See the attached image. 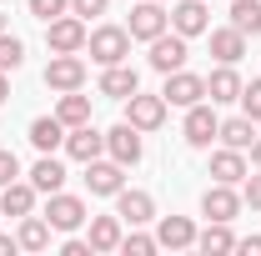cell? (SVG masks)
Wrapping results in <instances>:
<instances>
[{"mask_svg":"<svg viewBox=\"0 0 261 256\" xmlns=\"http://www.w3.org/2000/svg\"><path fill=\"white\" fill-rule=\"evenodd\" d=\"M86 45H91V61L96 65H121L130 56V31L126 25H96L86 35Z\"/></svg>","mask_w":261,"mask_h":256,"instance_id":"1","label":"cell"},{"mask_svg":"<svg viewBox=\"0 0 261 256\" xmlns=\"http://www.w3.org/2000/svg\"><path fill=\"white\" fill-rule=\"evenodd\" d=\"M45 45H50V56H75V50L86 45V20H81V15H56V20H45Z\"/></svg>","mask_w":261,"mask_h":256,"instance_id":"2","label":"cell"},{"mask_svg":"<svg viewBox=\"0 0 261 256\" xmlns=\"http://www.w3.org/2000/svg\"><path fill=\"white\" fill-rule=\"evenodd\" d=\"M130 40H156L161 31H171V10H161V0H141L130 10Z\"/></svg>","mask_w":261,"mask_h":256,"instance_id":"3","label":"cell"},{"mask_svg":"<svg viewBox=\"0 0 261 256\" xmlns=\"http://www.w3.org/2000/svg\"><path fill=\"white\" fill-rule=\"evenodd\" d=\"M161 96H166V106H181V111H186V106H196V100H206V75H191V70L181 65V70L166 75Z\"/></svg>","mask_w":261,"mask_h":256,"instance_id":"4","label":"cell"},{"mask_svg":"<svg viewBox=\"0 0 261 256\" xmlns=\"http://www.w3.org/2000/svg\"><path fill=\"white\" fill-rule=\"evenodd\" d=\"M126 121L136 131H161L166 126V96H126Z\"/></svg>","mask_w":261,"mask_h":256,"instance_id":"5","label":"cell"},{"mask_svg":"<svg viewBox=\"0 0 261 256\" xmlns=\"http://www.w3.org/2000/svg\"><path fill=\"white\" fill-rule=\"evenodd\" d=\"M45 221H50V231H75V226H86L91 216H86V201H81V196L56 191L50 206H45Z\"/></svg>","mask_w":261,"mask_h":256,"instance_id":"6","label":"cell"},{"mask_svg":"<svg viewBox=\"0 0 261 256\" xmlns=\"http://www.w3.org/2000/svg\"><path fill=\"white\" fill-rule=\"evenodd\" d=\"M186 35H176V31H161L156 40H151V65L161 70V75H171V70H181L186 65Z\"/></svg>","mask_w":261,"mask_h":256,"instance_id":"7","label":"cell"},{"mask_svg":"<svg viewBox=\"0 0 261 256\" xmlns=\"http://www.w3.org/2000/svg\"><path fill=\"white\" fill-rule=\"evenodd\" d=\"M45 86H50V91H81V86H86V61H81V56H50Z\"/></svg>","mask_w":261,"mask_h":256,"instance_id":"8","label":"cell"},{"mask_svg":"<svg viewBox=\"0 0 261 256\" xmlns=\"http://www.w3.org/2000/svg\"><path fill=\"white\" fill-rule=\"evenodd\" d=\"M171 31L176 35H206L211 31V15H206V0H181V5H171Z\"/></svg>","mask_w":261,"mask_h":256,"instance_id":"9","label":"cell"},{"mask_svg":"<svg viewBox=\"0 0 261 256\" xmlns=\"http://www.w3.org/2000/svg\"><path fill=\"white\" fill-rule=\"evenodd\" d=\"M126 166L121 161H86V186H91V196H116L121 186H126V176H121Z\"/></svg>","mask_w":261,"mask_h":256,"instance_id":"10","label":"cell"},{"mask_svg":"<svg viewBox=\"0 0 261 256\" xmlns=\"http://www.w3.org/2000/svg\"><path fill=\"white\" fill-rule=\"evenodd\" d=\"M216 131H221V121H216V111H211L206 100L186 106V146H211Z\"/></svg>","mask_w":261,"mask_h":256,"instance_id":"11","label":"cell"},{"mask_svg":"<svg viewBox=\"0 0 261 256\" xmlns=\"http://www.w3.org/2000/svg\"><path fill=\"white\" fill-rule=\"evenodd\" d=\"M116 216L130 226H146V221H156V196L151 191H116Z\"/></svg>","mask_w":261,"mask_h":256,"instance_id":"12","label":"cell"},{"mask_svg":"<svg viewBox=\"0 0 261 256\" xmlns=\"http://www.w3.org/2000/svg\"><path fill=\"white\" fill-rule=\"evenodd\" d=\"M106 151H111V161H121V166H136L141 161V131L130 126V121H121L116 131H106Z\"/></svg>","mask_w":261,"mask_h":256,"instance_id":"13","label":"cell"},{"mask_svg":"<svg viewBox=\"0 0 261 256\" xmlns=\"http://www.w3.org/2000/svg\"><path fill=\"white\" fill-rule=\"evenodd\" d=\"M201 211L211 216V221H236V211H241V196L231 191L226 181H216V186H206V196H201Z\"/></svg>","mask_w":261,"mask_h":256,"instance_id":"14","label":"cell"},{"mask_svg":"<svg viewBox=\"0 0 261 256\" xmlns=\"http://www.w3.org/2000/svg\"><path fill=\"white\" fill-rule=\"evenodd\" d=\"M100 151H106V136H100L91 121H86V126H70V136H65V156L70 161H96Z\"/></svg>","mask_w":261,"mask_h":256,"instance_id":"15","label":"cell"},{"mask_svg":"<svg viewBox=\"0 0 261 256\" xmlns=\"http://www.w3.org/2000/svg\"><path fill=\"white\" fill-rule=\"evenodd\" d=\"M156 246H166V251H186V246H196V226L186 221V216H161V226H156Z\"/></svg>","mask_w":261,"mask_h":256,"instance_id":"16","label":"cell"},{"mask_svg":"<svg viewBox=\"0 0 261 256\" xmlns=\"http://www.w3.org/2000/svg\"><path fill=\"white\" fill-rule=\"evenodd\" d=\"M136 91H141V75H136L126 61H121V65H106V75H100V96L126 100V96H136Z\"/></svg>","mask_w":261,"mask_h":256,"instance_id":"17","label":"cell"},{"mask_svg":"<svg viewBox=\"0 0 261 256\" xmlns=\"http://www.w3.org/2000/svg\"><path fill=\"white\" fill-rule=\"evenodd\" d=\"M211 176H216V181H226V186H241V181H246V151L221 146V151L211 156Z\"/></svg>","mask_w":261,"mask_h":256,"instance_id":"18","label":"cell"},{"mask_svg":"<svg viewBox=\"0 0 261 256\" xmlns=\"http://www.w3.org/2000/svg\"><path fill=\"white\" fill-rule=\"evenodd\" d=\"M0 211H5V216H31L35 211V186L20 181V176H15L10 186H0Z\"/></svg>","mask_w":261,"mask_h":256,"instance_id":"19","label":"cell"},{"mask_svg":"<svg viewBox=\"0 0 261 256\" xmlns=\"http://www.w3.org/2000/svg\"><path fill=\"white\" fill-rule=\"evenodd\" d=\"M31 146L40 151V156H50L56 146H65V126H61V116H40V121H31Z\"/></svg>","mask_w":261,"mask_h":256,"instance_id":"20","label":"cell"},{"mask_svg":"<svg viewBox=\"0 0 261 256\" xmlns=\"http://www.w3.org/2000/svg\"><path fill=\"white\" fill-rule=\"evenodd\" d=\"M211 56L221 65H236L241 56H246V35L236 31V25H226V31H211Z\"/></svg>","mask_w":261,"mask_h":256,"instance_id":"21","label":"cell"},{"mask_svg":"<svg viewBox=\"0 0 261 256\" xmlns=\"http://www.w3.org/2000/svg\"><path fill=\"white\" fill-rule=\"evenodd\" d=\"M216 141H221V146H236V151H251V141H256V121H251V116H231V121H221Z\"/></svg>","mask_w":261,"mask_h":256,"instance_id":"22","label":"cell"},{"mask_svg":"<svg viewBox=\"0 0 261 256\" xmlns=\"http://www.w3.org/2000/svg\"><path fill=\"white\" fill-rule=\"evenodd\" d=\"M91 251H121V216H91Z\"/></svg>","mask_w":261,"mask_h":256,"instance_id":"23","label":"cell"},{"mask_svg":"<svg viewBox=\"0 0 261 256\" xmlns=\"http://www.w3.org/2000/svg\"><path fill=\"white\" fill-rule=\"evenodd\" d=\"M31 186H35L40 196H56V191L65 186V166H61L56 156H40V161H35V171H31Z\"/></svg>","mask_w":261,"mask_h":256,"instance_id":"24","label":"cell"},{"mask_svg":"<svg viewBox=\"0 0 261 256\" xmlns=\"http://www.w3.org/2000/svg\"><path fill=\"white\" fill-rule=\"evenodd\" d=\"M206 96H211V106H216V100H236V96H241V75H236V65H221V70L206 75Z\"/></svg>","mask_w":261,"mask_h":256,"instance_id":"25","label":"cell"},{"mask_svg":"<svg viewBox=\"0 0 261 256\" xmlns=\"http://www.w3.org/2000/svg\"><path fill=\"white\" fill-rule=\"evenodd\" d=\"M56 116H61V126H86L91 121V96H81V91H61V106H56Z\"/></svg>","mask_w":261,"mask_h":256,"instance_id":"26","label":"cell"},{"mask_svg":"<svg viewBox=\"0 0 261 256\" xmlns=\"http://www.w3.org/2000/svg\"><path fill=\"white\" fill-rule=\"evenodd\" d=\"M15 241H20L25 251H45V246H50V221H45V216H20Z\"/></svg>","mask_w":261,"mask_h":256,"instance_id":"27","label":"cell"},{"mask_svg":"<svg viewBox=\"0 0 261 256\" xmlns=\"http://www.w3.org/2000/svg\"><path fill=\"white\" fill-rule=\"evenodd\" d=\"M196 246H201L206 256H221V251H236V236L226 231V221H211L201 236H196Z\"/></svg>","mask_w":261,"mask_h":256,"instance_id":"28","label":"cell"},{"mask_svg":"<svg viewBox=\"0 0 261 256\" xmlns=\"http://www.w3.org/2000/svg\"><path fill=\"white\" fill-rule=\"evenodd\" d=\"M231 25L241 35H261V0H236L231 5Z\"/></svg>","mask_w":261,"mask_h":256,"instance_id":"29","label":"cell"},{"mask_svg":"<svg viewBox=\"0 0 261 256\" xmlns=\"http://www.w3.org/2000/svg\"><path fill=\"white\" fill-rule=\"evenodd\" d=\"M20 61H25V40L0 31V70H20Z\"/></svg>","mask_w":261,"mask_h":256,"instance_id":"30","label":"cell"},{"mask_svg":"<svg viewBox=\"0 0 261 256\" xmlns=\"http://www.w3.org/2000/svg\"><path fill=\"white\" fill-rule=\"evenodd\" d=\"M121 251H126V256H151V251H156V236L130 231V236H121Z\"/></svg>","mask_w":261,"mask_h":256,"instance_id":"31","label":"cell"},{"mask_svg":"<svg viewBox=\"0 0 261 256\" xmlns=\"http://www.w3.org/2000/svg\"><path fill=\"white\" fill-rule=\"evenodd\" d=\"M241 116H251V121H261V81H251V86H241Z\"/></svg>","mask_w":261,"mask_h":256,"instance_id":"32","label":"cell"},{"mask_svg":"<svg viewBox=\"0 0 261 256\" xmlns=\"http://www.w3.org/2000/svg\"><path fill=\"white\" fill-rule=\"evenodd\" d=\"M25 5H31L35 20H56V15H65V10H70V0H25Z\"/></svg>","mask_w":261,"mask_h":256,"instance_id":"33","label":"cell"},{"mask_svg":"<svg viewBox=\"0 0 261 256\" xmlns=\"http://www.w3.org/2000/svg\"><path fill=\"white\" fill-rule=\"evenodd\" d=\"M241 186H246V191H241V201H246L251 211H261V171H256V176L246 171V181H241Z\"/></svg>","mask_w":261,"mask_h":256,"instance_id":"34","label":"cell"},{"mask_svg":"<svg viewBox=\"0 0 261 256\" xmlns=\"http://www.w3.org/2000/svg\"><path fill=\"white\" fill-rule=\"evenodd\" d=\"M106 5L111 0H70V15H81V20L86 15H106Z\"/></svg>","mask_w":261,"mask_h":256,"instance_id":"35","label":"cell"},{"mask_svg":"<svg viewBox=\"0 0 261 256\" xmlns=\"http://www.w3.org/2000/svg\"><path fill=\"white\" fill-rule=\"evenodd\" d=\"M20 176V161H15V151H0V186H10Z\"/></svg>","mask_w":261,"mask_h":256,"instance_id":"36","label":"cell"},{"mask_svg":"<svg viewBox=\"0 0 261 256\" xmlns=\"http://www.w3.org/2000/svg\"><path fill=\"white\" fill-rule=\"evenodd\" d=\"M61 251H65V256H91V241H65Z\"/></svg>","mask_w":261,"mask_h":256,"instance_id":"37","label":"cell"},{"mask_svg":"<svg viewBox=\"0 0 261 256\" xmlns=\"http://www.w3.org/2000/svg\"><path fill=\"white\" fill-rule=\"evenodd\" d=\"M236 251H246V256H261V236H246V241H236Z\"/></svg>","mask_w":261,"mask_h":256,"instance_id":"38","label":"cell"},{"mask_svg":"<svg viewBox=\"0 0 261 256\" xmlns=\"http://www.w3.org/2000/svg\"><path fill=\"white\" fill-rule=\"evenodd\" d=\"M15 246H20L15 236H0V256H10V251H15Z\"/></svg>","mask_w":261,"mask_h":256,"instance_id":"39","label":"cell"},{"mask_svg":"<svg viewBox=\"0 0 261 256\" xmlns=\"http://www.w3.org/2000/svg\"><path fill=\"white\" fill-rule=\"evenodd\" d=\"M10 100V81H5V70H0V106Z\"/></svg>","mask_w":261,"mask_h":256,"instance_id":"40","label":"cell"},{"mask_svg":"<svg viewBox=\"0 0 261 256\" xmlns=\"http://www.w3.org/2000/svg\"><path fill=\"white\" fill-rule=\"evenodd\" d=\"M251 166L261 171V141H251Z\"/></svg>","mask_w":261,"mask_h":256,"instance_id":"41","label":"cell"},{"mask_svg":"<svg viewBox=\"0 0 261 256\" xmlns=\"http://www.w3.org/2000/svg\"><path fill=\"white\" fill-rule=\"evenodd\" d=\"M0 31H5V15H0Z\"/></svg>","mask_w":261,"mask_h":256,"instance_id":"42","label":"cell"},{"mask_svg":"<svg viewBox=\"0 0 261 256\" xmlns=\"http://www.w3.org/2000/svg\"><path fill=\"white\" fill-rule=\"evenodd\" d=\"M161 5H166V0H161Z\"/></svg>","mask_w":261,"mask_h":256,"instance_id":"43","label":"cell"}]
</instances>
